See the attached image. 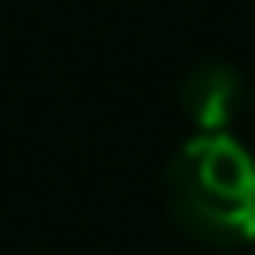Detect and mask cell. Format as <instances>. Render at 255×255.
<instances>
[{"mask_svg": "<svg viewBox=\"0 0 255 255\" xmlns=\"http://www.w3.org/2000/svg\"><path fill=\"white\" fill-rule=\"evenodd\" d=\"M251 119H255V100H251Z\"/></svg>", "mask_w": 255, "mask_h": 255, "instance_id": "3", "label": "cell"}, {"mask_svg": "<svg viewBox=\"0 0 255 255\" xmlns=\"http://www.w3.org/2000/svg\"><path fill=\"white\" fill-rule=\"evenodd\" d=\"M165 203L208 246L255 241V161L227 132H194L165 165Z\"/></svg>", "mask_w": 255, "mask_h": 255, "instance_id": "1", "label": "cell"}, {"mask_svg": "<svg viewBox=\"0 0 255 255\" xmlns=\"http://www.w3.org/2000/svg\"><path fill=\"white\" fill-rule=\"evenodd\" d=\"M180 104L199 132H227L246 109V81L227 62H199L180 81Z\"/></svg>", "mask_w": 255, "mask_h": 255, "instance_id": "2", "label": "cell"}]
</instances>
